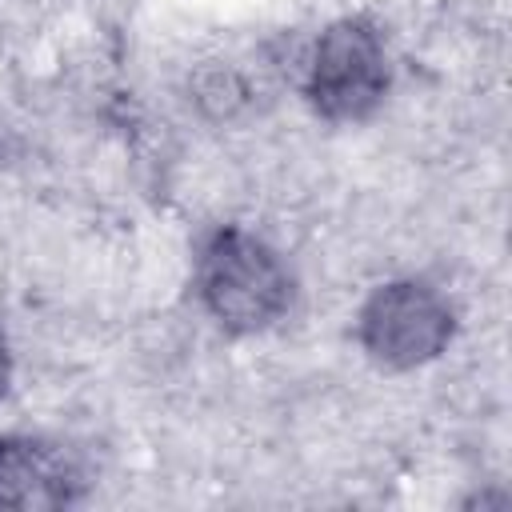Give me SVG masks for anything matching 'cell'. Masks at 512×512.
Returning <instances> with one entry per match:
<instances>
[{"label":"cell","mask_w":512,"mask_h":512,"mask_svg":"<svg viewBox=\"0 0 512 512\" xmlns=\"http://www.w3.org/2000/svg\"><path fill=\"white\" fill-rule=\"evenodd\" d=\"M80 496L72 460L36 436H0V508H68Z\"/></svg>","instance_id":"obj_4"},{"label":"cell","mask_w":512,"mask_h":512,"mask_svg":"<svg viewBox=\"0 0 512 512\" xmlns=\"http://www.w3.org/2000/svg\"><path fill=\"white\" fill-rule=\"evenodd\" d=\"M304 92L308 104L332 124L368 120L388 92V56L380 32L360 16L328 24L312 48Z\"/></svg>","instance_id":"obj_2"},{"label":"cell","mask_w":512,"mask_h":512,"mask_svg":"<svg viewBox=\"0 0 512 512\" xmlns=\"http://www.w3.org/2000/svg\"><path fill=\"white\" fill-rule=\"evenodd\" d=\"M8 380H12V352H8V340L0 332V396L8 392Z\"/></svg>","instance_id":"obj_5"},{"label":"cell","mask_w":512,"mask_h":512,"mask_svg":"<svg viewBox=\"0 0 512 512\" xmlns=\"http://www.w3.org/2000/svg\"><path fill=\"white\" fill-rule=\"evenodd\" d=\"M452 332V304L424 280L380 284L360 308V344L380 368L392 372H408L436 360L448 348Z\"/></svg>","instance_id":"obj_3"},{"label":"cell","mask_w":512,"mask_h":512,"mask_svg":"<svg viewBox=\"0 0 512 512\" xmlns=\"http://www.w3.org/2000/svg\"><path fill=\"white\" fill-rule=\"evenodd\" d=\"M196 292L220 328L264 332L292 304V272L260 236L216 228L196 260Z\"/></svg>","instance_id":"obj_1"}]
</instances>
